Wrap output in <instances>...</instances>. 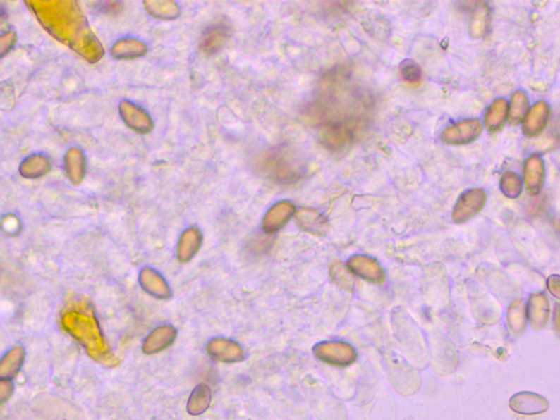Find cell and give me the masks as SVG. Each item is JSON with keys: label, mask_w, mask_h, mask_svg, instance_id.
<instances>
[{"label": "cell", "mask_w": 560, "mask_h": 420, "mask_svg": "<svg viewBox=\"0 0 560 420\" xmlns=\"http://www.w3.org/2000/svg\"><path fill=\"white\" fill-rule=\"evenodd\" d=\"M486 203V192L482 188H473L461 196L454 210V223H465L475 217Z\"/></svg>", "instance_id": "obj_1"}, {"label": "cell", "mask_w": 560, "mask_h": 420, "mask_svg": "<svg viewBox=\"0 0 560 420\" xmlns=\"http://www.w3.org/2000/svg\"><path fill=\"white\" fill-rule=\"evenodd\" d=\"M482 132V125L480 121H464L446 128L441 135V140L448 144H466L477 140Z\"/></svg>", "instance_id": "obj_2"}, {"label": "cell", "mask_w": 560, "mask_h": 420, "mask_svg": "<svg viewBox=\"0 0 560 420\" xmlns=\"http://www.w3.org/2000/svg\"><path fill=\"white\" fill-rule=\"evenodd\" d=\"M319 359L336 366H347L356 359V352L345 342H323L315 348Z\"/></svg>", "instance_id": "obj_3"}, {"label": "cell", "mask_w": 560, "mask_h": 420, "mask_svg": "<svg viewBox=\"0 0 560 420\" xmlns=\"http://www.w3.org/2000/svg\"><path fill=\"white\" fill-rule=\"evenodd\" d=\"M262 158L264 161H268L267 166H262L263 169H267V176L286 181L298 175L297 166H295L293 161H290V156L287 154L272 152Z\"/></svg>", "instance_id": "obj_4"}, {"label": "cell", "mask_w": 560, "mask_h": 420, "mask_svg": "<svg viewBox=\"0 0 560 420\" xmlns=\"http://www.w3.org/2000/svg\"><path fill=\"white\" fill-rule=\"evenodd\" d=\"M510 408L512 411L522 415H538L545 413L548 409V402L543 396L535 393H518L510 398Z\"/></svg>", "instance_id": "obj_5"}, {"label": "cell", "mask_w": 560, "mask_h": 420, "mask_svg": "<svg viewBox=\"0 0 560 420\" xmlns=\"http://www.w3.org/2000/svg\"><path fill=\"white\" fill-rule=\"evenodd\" d=\"M348 267L355 274L372 283H383L385 279L382 267L378 261L365 255H355L348 261Z\"/></svg>", "instance_id": "obj_6"}, {"label": "cell", "mask_w": 560, "mask_h": 420, "mask_svg": "<svg viewBox=\"0 0 560 420\" xmlns=\"http://www.w3.org/2000/svg\"><path fill=\"white\" fill-rule=\"evenodd\" d=\"M551 109L547 103L540 101L536 103L524 118L523 132L526 136L533 137L545 130L549 120Z\"/></svg>", "instance_id": "obj_7"}, {"label": "cell", "mask_w": 560, "mask_h": 420, "mask_svg": "<svg viewBox=\"0 0 560 420\" xmlns=\"http://www.w3.org/2000/svg\"><path fill=\"white\" fill-rule=\"evenodd\" d=\"M523 172L524 182L530 194L536 195L540 193L543 187L544 174H545L543 160L538 156H532L525 162Z\"/></svg>", "instance_id": "obj_8"}, {"label": "cell", "mask_w": 560, "mask_h": 420, "mask_svg": "<svg viewBox=\"0 0 560 420\" xmlns=\"http://www.w3.org/2000/svg\"><path fill=\"white\" fill-rule=\"evenodd\" d=\"M549 315V306L546 297L541 293L533 295L530 299L529 316L532 328L540 330L544 328L548 321Z\"/></svg>", "instance_id": "obj_9"}, {"label": "cell", "mask_w": 560, "mask_h": 420, "mask_svg": "<svg viewBox=\"0 0 560 420\" xmlns=\"http://www.w3.org/2000/svg\"><path fill=\"white\" fill-rule=\"evenodd\" d=\"M508 112H509V105H508L507 101L504 99H498L494 101L488 109L487 114L485 118V123H486L488 130L496 132L501 130L504 123L507 121Z\"/></svg>", "instance_id": "obj_10"}, {"label": "cell", "mask_w": 560, "mask_h": 420, "mask_svg": "<svg viewBox=\"0 0 560 420\" xmlns=\"http://www.w3.org/2000/svg\"><path fill=\"white\" fill-rule=\"evenodd\" d=\"M351 140V132L348 128L341 123L329 125L323 132V142L329 149H341Z\"/></svg>", "instance_id": "obj_11"}, {"label": "cell", "mask_w": 560, "mask_h": 420, "mask_svg": "<svg viewBox=\"0 0 560 420\" xmlns=\"http://www.w3.org/2000/svg\"><path fill=\"white\" fill-rule=\"evenodd\" d=\"M229 37V29L227 25H216L206 31L202 39V47L205 51H216L222 47Z\"/></svg>", "instance_id": "obj_12"}, {"label": "cell", "mask_w": 560, "mask_h": 420, "mask_svg": "<svg viewBox=\"0 0 560 420\" xmlns=\"http://www.w3.org/2000/svg\"><path fill=\"white\" fill-rule=\"evenodd\" d=\"M528 111H529V100H528L525 93L521 92V91L514 93L512 97L511 106L508 112L509 114L508 121H509L510 125L516 126V125L521 124L528 114Z\"/></svg>", "instance_id": "obj_13"}, {"label": "cell", "mask_w": 560, "mask_h": 420, "mask_svg": "<svg viewBox=\"0 0 560 420\" xmlns=\"http://www.w3.org/2000/svg\"><path fill=\"white\" fill-rule=\"evenodd\" d=\"M174 336H176V334H174L172 328H159V330H157L156 332L152 333L149 336L146 345L144 346V350H146L147 352H160L161 350H164L172 342V340H174Z\"/></svg>", "instance_id": "obj_14"}, {"label": "cell", "mask_w": 560, "mask_h": 420, "mask_svg": "<svg viewBox=\"0 0 560 420\" xmlns=\"http://www.w3.org/2000/svg\"><path fill=\"white\" fill-rule=\"evenodd\" d=\"M490 23V13L486 6L478 8L473 16L470 25V33L472 37L480 39L488 32Z\"/></svg>", "instance_id": "obj_15"}, {"label": "cell", "mask_w": 560, "mask_h": 420, "mask_svg": "<svg viewBox=\"0 0 560 420\" xmlns=\"http://www.w3.org/2000/svg\"><path fill=\"white\" fill-rule=\"evenodd\" d=\"M508 324L514 335L523 334L526 325V311L521 301L513 303L508 312Z\"/></svg>", "instance_id": "obj_16"}, {"label": "cell", "mask_w": 560, "mask_h": 420, "mask_svg": "<svg viewBox=\"0 0 560 420\" xmlns=\"http://www.w3.org/2000/svg\"><path fill=\"white\" fill-rule=\"evenodd\" d=\"M500 188L507 197H518L522 192V182L519 175L511 171L504 172L500 180Z\"/></svg>", "instance_id": "obj_17"}, {"label": "cell", "mask_w": 560, "mask_h": 420, "mask_svg": "<svg viewBox=\"0 0 560 420\" xmlns=\"http://www.w3.org/2000/svg\"><path fill=\"white\" fill-rule=\"evenodd\" d=\"M300 217H303V219H300V218L299 219L301 221L303 220L305 229L309 230L311 233H317V235L324 233V230L327 228V221L319 214L305 211V213L300 214Z\"/></svg>", "instance_id": "obj_18"}, {"label": "cell", "mask_w": 560, "mask_h": 420, "mask_svg": "<svg viewBox=\"0 0 560 420\" xmlns=\"http://www.w3.org/2000/svg\"><path fill=\"white\" fill-rule=\"evenodd\" d=\"M331 277H333L334 281H335L339 286L343 287V288L346 289V290H351V289H353V278L351 277L349 271H347L343 265L336 264L331 267Z\"/></svg>", "instance_id": "obj_19"}, {"label": "cell", "mask_w": 560, "mask_h": 420, "mask_svg": "<svg viewBox=\"0 0 560 420\" xmlns=\"http://www.w3.org/2000/svg\"><path fill=\"white\" fill-rule=\"evenodd\" d=\"M401 75L407 82H418L422 78V69L414 61H404L400 66Z\"/></svg>", "instance_id": "obj_20"}, {"label": "cell", "mask_w": 560, "mask_h": 420, "mask_svg": "<svg viewBox=\"0 0 560 420\" xmlns=\"http://www.w3.org/2000/svg\"><path fill=\"white\" fill-rule=\"evenodd\" d=\"M548 287L551 288V292L553 293L554 296L559 298V277L552 276L548 280Z\"/></svg>", "instance_id": "obj_21"}]
</instances>
